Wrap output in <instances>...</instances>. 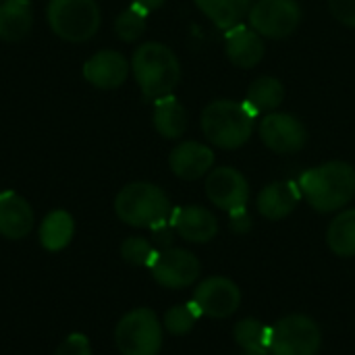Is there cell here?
<instances>
[{
    "label": "cell",
    "mask_w": 355,
    "mask_h": 355,
    "mask_svg": "<svg viewBox=\"0 0 355 355\" xmlns=\"http://www.w3.org/2000/svg\"><path fill=\"white\" fill-rule=\"evenodd\" d=\"M327 243L339 258L355 256V208L341 210L327 229Z\"/></svg>",
    "instance_id": "24"
},
{
    "label": "cell",
    "mask_w": 355,
    "mask_h": 355,
    "mask_svg": "<svg viewBox=\"0 0 355 355\" xmlns=\"http://www.w3.org/2000/svg\"><path fill=\"white\" fill-rule=\"evenodd\" d=\"M54 355H94V352H92V343L85 335L73 333L58 345Z\"/></svg>",
    "instance_id": "29"
},
{
    "label": "cell",
    "mask_w": 355,
    "mask_h": 355,
    "mask_svg": "<svg viewBox=\"0 0 355 355\" xmlns=\"http://www.w3.org/2000/svg\"><path fill=\"white\" fill-rule=\"evenodd\" d=\"M148 10H144L141 6L133 4L127 6L125 10L119 12L116 21H114V31L123 42H135L144 35L146 25H148Z\"/></svg>",
    "instance_id": "26"
},
{
    "label": "cell",
    "mask_w": 355,
    "mask_h": 355,
    "mask_svg": "<svg viewBox=\"0 0 355 355\" xmlns=\"http://www.w3.org/2000/svg\"><path fill=\"white\" fill-rule=\"evenodd\" d=\"M164 2H166V0H133V4L141 6V8H144V10H148V12H152V10H156V8H160Z\"/></svg>",
    "instance_id": "32"
},
{
    "label": "cell",
    "mask_w": 355,
    "mask_h": 355,
    "mask_svg": "<svg viewBox=\"0 0 355 355\" xmlns=\"http://www.w3.org/2000/svg\"><path fill=\"white\" fill-rule=\"evenodd\" d=\"M241 355H270V352H243Z\"/></svg>",
    "instance_id": "33"
},
{
    "label": "cell",
    "mask_w": 355,
    "mask_h": 355,
    "mask_svg": "<svg viewBox=\"0 0 355 355\" xmlns=\"http://www.w3.org/2000/svg\"><path fill=\"white\" fill-rule=\"evenodd\" d=\"M206 196L216 208L225 212H233L248 206L250 183L243 177V173H239L237 168L218 166L206 175Z\"/></svg>",
    "instance_id": "12"
},
{
    "label": "cell",
    "mask_w": 355,
    "mask_h": 355,
    "mask_svg": "<svg viewBox=\"0 0 355 355\" xmlns=\"http://www.w3.org/2000/svg\"><path fill=\"white\" fill-rule=\"evenodd\" d=\"M322 331L314 318L291 314L270 327V355H318Z\"/></svg>",
    "instance_id": "7"
},
{
    "label": "cell",
    "mask_w": 355,
    "mask_h": 355,
    "mask_svg": "<svg viewBox=\"0 0 355 355\" xmlns=\"http://www.w3.org/2000/svg\"><path fill=\"white\" fill-rule=\"evenodd\" d=\"M191 304L196 306L200 316L220 320L233 316L239 310L241 291L227 277H208L196 287Z\"/></svg>",
    "instance_id": "11"
},
{
    "label": "cell",
    "mask_w": 355,
    "mask_h": 355,
    "mask_svg": "<svg viewBox=\"0 0 355 355\" xmlns=\"http://www.w3.org/2000/svg\"><path fill=\"white\" fill-rule=\"evenodd\" d=\"M225 52L239 69H254L266 52L264 37L250 25H235L225 33Z\"/></svg>",
    "instance_id": "16"
},
{
    "label": "cell",
    "mask_w": 355,
    "mask_h": 355,
    "mask_svg": "<svg viewBox=\"0 0 355 355\" xmlns=\"http://www.w3.org/2000/svg\"><path fill=\"white\" fill-rule=\"evenodd\" d=\"M114 214L129 227L156 231L171 220L173 208L162 187L148 181H135L116 193Z\"/></svg>",
    "instance_id": "4"
},
{
    "label": "cell",
    "mask_w": 355,
    "mask_h": 355,
    "mask_svg": "<svg viewBox=\"0 0 355 355\" xmlns=\"http://www.w3.org/2000/svg\"><path fill=\"white\" fill-rule=\"evenodd\" d=\"M200 260L193 252L171 248L158 252L154 262L150 264V272L154 281L164 289H185L200 279Z\"/></svg>",
    "instance_id": "10"
},
{
    "label": "cell",
    "mask_w": 355,
    "mask_h": 355,
    "mask_svg": "<svg viewBox=\"0 0 355 355\" xmlns=\"http://www.w3.org/2000/svg\"><path fill=\"white\" fill-rule=\"evenodd\" d=\"M75 235V220L67 210H52L40 225V243L46 252L64 250Z\"/></svg>",
    "instance_id": "22"
},
{
    "label": "cell",
    "mask_w": 355,
    "mask_h": 355,
    "mask_svg": "<svg viewBox=\"0 0 355 355\" xmlns=\"http://www.w3.org/2000/svg\"><path fill=\"white\" fill-rule=\"evenodd\" d=\"M171 171L183 181H198L214 166V152L200 141H181L168 156Z\"/></svg>",
    "instance_id": "15"
},
{
    "label": "cell",
    "mask_w": 355,
    "mask_h": 355,
    "mask_svg": "<svg viewBox=\"0 0 355 355\" xmlns=\"http://www.w3.org/2000/svg\"><path fill=\"white\" fill-rule=\"evenodd\" d=\"M156 254L158 252L144 237H129L121 243V258L131 266H150Z\"/></svg>",
    "instance_id": "28"
},
{
    "label": "cell",
    "mask_w": 355,
    "mask_h": 355,
    "mask_svg": "<svg viewBox=\"0 0 355 355\" xmlns=\"http://www.w3.org/2000/svg\"><path fill=\"white\" fill-rule=\"evenodd\" d=\"M196 6L218 27V29H231L235 25H239L250 8H252V0H193Z\"/></svg>",
    "instance_id": "23"
},
{
    "label": "cell",
    "mask_w": 355,
    "mask_h": 355,
    "mask_svg": "<svg viewBox=\"0 0 355 355\" xmlns=\"http://www.w3.org/2000/svg\"><path fill=\"white\" fill-rule=\"evenodd\" d=\"M33 229L31 204L17 191H0V235L10 241L27 237Z\"/></svg>",
    "instance_id": "17"
},
{
    "label": "cell",
    "mask_w": 355,
    "mask_h": 355,
    "mask_svg": "<svg viewBox=\"0 0 355 355\" xmlns=\"http://www.w3.org/2000/svg\"><path fill=\"white\" fill-rule=\"evenodd\" d=\"M235 341L243 352H268L270 327L256 318H243L235 324Z\"/></svg>",
    "instance_id": "25"
},
{
    "label": "cell",
    "mask_w": 355,
    "mask_h": 355,
    "mask_svg": "<svg viewBox=\"0 0 355 355\" xmlns=\"http://www.w3.org/2000/svg\"><path fill=\"white\" fill-rule=\"evenodd\" d=\"M329 8L339 23L355 27V0H329Z\"/></svg>",
    "instance_id": "30"
},
{
    "label": "cell",
    "mask_w": 355,
    "mask_h": 355,
    "mask_svg": "<svg viewBox=\"0 0 355 355\" xmlns=\"http://www.w3.org/2000/svg\"><path fill=\"white\" fill-rule=\"evenodd\" d=\"M162 341V322L150 308L127 312L114 329V345L121 355H158Z\"/></svg>",
    "instance_id": "6"
},
{
    "label": "cell",
    "mask_w": 355,
    "mask_h": 355,
    "mask_svg": "<svg viewBox=\"0 0 355 355\" xmlns=\"http://www.w3.org/2000/svg\"><path fill=\"white\" fill-rule=\"evenodd\" d=\"M198 318H200V312L196 310L193 304H179V306H173V308L166 310L162 327H164L171 335L183 337V335H187V333L193 331Z\"/></svg>",
    "instance_id": "27"
},
{
    "label": "cell",
    "mask_w": 355,
    "mask_h": 355,
    "mask_svg": "<svg viewBox=\"0 0 355 355\" xmlns=\"http://www.w3.org/2000/svg\"><path fill=\"white\" fill-rule=\"evenodd\" d=\"M300 200H302V189L297 183L275 181L258 193L256 208L266 220H283L297 208Z\"/></svg>",
    "instance_id": "18"
},
{
    "label": "cell",
    "mask_w": 355,
    "mask_h": 355,
    "mask_svg": "<svg viewBox=\"0 0 355 355\" xmlns=\"http://www.w3.org/2000/svg\"><path fill=\"white\" fill-rule=\"evenodd\" d=\"M0 2H4V0H0Z\"/></svg>",
    "instance_id": "34"
},
{
    "label": "cell",
    "mask_w": 355,
    "mask_h": 355,
    "mask_svg": "<svg viewBox=\"0 0 355 355\" xmlns=\"http://www.w3.org/2000/svg\"><path fill=\"white\" fill-rule=\"evenodd\" d=\"M206 139L220 150H237L245 146L256 127V112L237 100H212L200 119Z\"/></svg>",
    "instance_id": "3"
},
{
    "label": "cell",
    "mask_w": 355,
    "mask_h": 355,
    "mask_svg": "<svg viewBox=\"0 0 355 355\" xmlns=\"http://www.w3.org/2000/svg\"><path fill=\"white\" fill-rule=\"evenodd\" d=\"M131 64L116 50H100L92 54L83 64V77L98 89L121 87L129 77Z\"/></svg>",
    "instance_id": "13"
},
{
    "label": "cell",
    "mask_w": 355,
    "mask_h": 355,
    "mask_svg": "<svg viewBox=\"0 0 355 355\" xmlns=\"http://www.w3.org/2000/svg\"><path fill=\"white\" fill-rule=\"evenodd\" d=\"M285 100V85L281 79L272 75H262L252 81L245 94V104L256 112V114H268L275 112Z\"/></svg>",
    "instance_id": "21"
},
{
    "label": "cell",
    "mask_w": 355,
    "mask_h": 355,
    "mask_svg": "<svg viewBox=\"0 0 355 355\" xmlns=\"http://www.w3.org/2000/svg\"><path fill=\"white\" fill-rule=\"evenodd\" d=\"M131 71L146 100H158L173 94L181 81V62L177 54L160 42L141 44L133 52Z\"/></svg>",
    "instance_id": "2"
},
{
    "label": "cell",
    "mask_w": 355,
    "mask_h": 355,
    "mask_svg": "<svg viewBox=\"0 0 355 355\" xmlns=\"http://www.w3.org/2000/svg\"><path fill=\"white\" fill-rule=\"evenodd\" d=\"M33 25V8L29 0H4L0 2V40L19 42Z\"/></svg>",
    "instance_id": "19"
},
{
    "label": "cell",
    "mask_w": 355,
    "mask_h": 355,
    "mask_svg": "<svg viewBox=\"0 0 355 355\" xmlns=\"http://www.w3.org/2000/svg\"><path fill=\"white\" fill-rule=\"evenodd\" d=\"M152 121L164 139H179L187 131V110L173 94L154 100Z\"/></svg>",
    "instance_id": "20"
},
{
    "label": "cell",
    "mask_w": 355,
    "mask_h": 355,
    "mask_svg": "<svg viewBox=\"0 0 355 355\" xmlns=\"http://www.w3.org/2000/svg\"><path fill=\"white\" fill-rule=\"evenodd\" d=\"M297 185L316 212H341L355 198V168L345 160H329L306 171Z\"/></svg>",
    "instance_id": "1"
},
{
    "label": "cell",
    "mask_w": 355,
    "mask_h": 355,
    "mask_svg": "<svg viewBox=\"0 0 355 355\" xmlns=\"http://www.w3.org/2000/svg\"><path fill=\"white\" fill-rule=\"evenodd\" d=\"M171 227L189 243H208L218 233L216 216L202 206H181L171 214Z\"/></svg>",
    "instance_id": "14"
},
{
    "label": "cell",
    "mask_w": 355,
    "mask_h": 355,
    "mask_svg": "<svg viewBox=\"0 0 355 355\" xmlns=\"http://www.w3.org/2000/svg\"><path fill=\"white\" fill-rule=\"evenodd\" d=\"M248 21L262 37L285 40L297 31L302 6L297 0H256L248 12Z\"/></svg>",
    "instance_id": "8"
},
{
    "label": "cell",
    "mask_w": 355,
    "mask_h": 355,
    "mask_svg": "<svg viewBox=\"0 0 355 355\" xmlns=\"http://www.w3.org/2000/svg\"><path fill=\"white\" fill-rule=\"evenodd\" d=\"M229 225H231V231L237 233V235H245L252 231V216L245 208H239V210H233L229 212Z\"/></svg>",
    "instance_id": "31"
},
{
    "label": "cell",
    "mask_w": 355,
    "mask_h": 355,
    "mask_svg": "<svg viewBox=\"0 0 355 355\" xmlns=\"http://www.w3.org/2000/svg\"><path fill=\"white\" fill-rule=\"evenodd\" d=\"M46 19L52 33L71 44L92 40L102 21L96 0H50Z\"/></svg>",
    "instance_id": "5"
},
{
    "label": "cell",
    "mask_w": 355,
    "mask_h": 355,
    "mask_svg": "<svg viewBox=\"0 0 355 355\" xmlns=\"http://www.w3.org/2000/svg\"><path fill=\"white\" fill-rule=\"evenodd\" d=\"M262 144L275 154H297L306 141V125L291 112H268L258 125Z\"/></svg>",
    "instance_id": "9"
}]
</instances>
